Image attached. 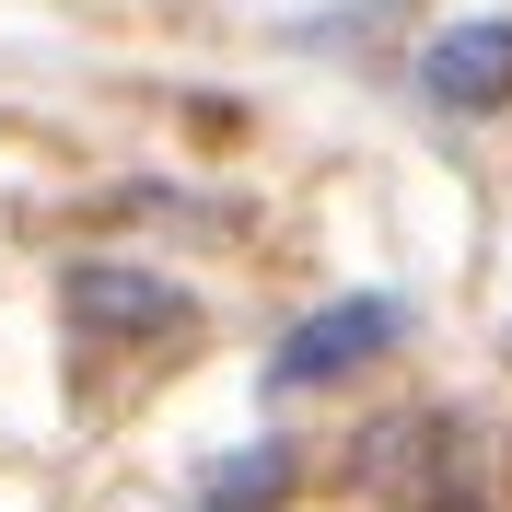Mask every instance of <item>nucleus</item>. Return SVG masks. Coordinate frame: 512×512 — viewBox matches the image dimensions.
Returning a JSON list of instances; mask_svg holds the SVG:
<instances>
[{"mask_svg":"<svg viewBox=\"0 0 512 512\" xmlns=\"http://www.w3.org/2000/svg\"><path fill=\"white\" fill-rule=\"evenodd\" d=\"M291 501V454L280 443H245L233 466H210V489H198V512H280Z\"/></svg>","mask_w":512,"mask_h":512,"instance_id":"nucleus-4","label":"nucleus"},{"mask_svg":"<svg viewBox=\"0 0 512 512\" xmlns=\"http://www.w3.org/2000/svg\"><path fill=\"white\" fill-rule=\"evenodd\" d=\"M419 94L443 105V117H501V105H512V12L443 24L431 59H419Z\"/></svg>","mask_w":512,"mask_h":512,"instance_id":"nucleus-1","label":"nucleus"},{"mask_svg":"<svg viewBox=\"0 0 512 512\" xmlns=\"http://www.w3.org/2000/svg\"><path fill=\"white\" fill-rule=\"evenodd\" d=\"M70 315L82 326H105V338H175L187 326V291L175 280H152V268H70Z\"/></svg>","mask_w":512,"mask_h":512,"instance_id":"nucleus-3","label":"nucleus"},{"mask_svg":"<svg viewBox=\"0 0 512 512\" xmlns=\"http://www.w3.org/2000/svg\"><path fill=\"white\" fill-rule=\"evenodd\" d=\"M396 303H384V291H350V303H326V315H303L280 338V396L291 384H338V373H361V361L373 350H396Z\"/></svg>","mask_w":512,"mask_h":512,"instance_id":"nucleus-2","label":"nucleus"}]
</instances>
